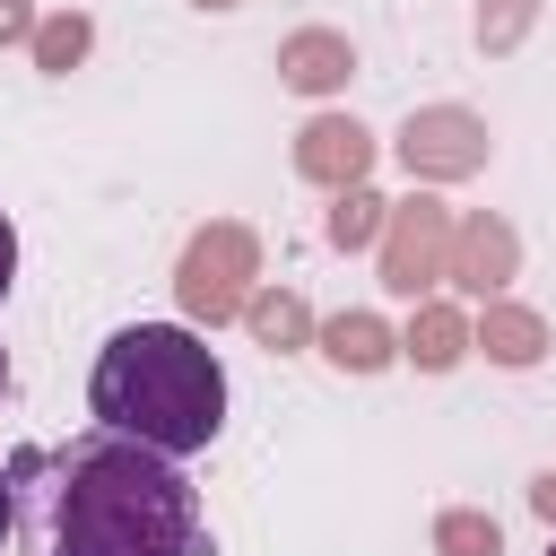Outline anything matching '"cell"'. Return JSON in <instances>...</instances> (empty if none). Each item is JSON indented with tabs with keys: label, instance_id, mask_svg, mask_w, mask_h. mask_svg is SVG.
I'll list each match as a JSON object with an SVG mask.
<instances>
[{
	"label": "cell",
	"instance_id": "obj_19",
	"mask_svg": "<svg viewBox=\"0 0 556 556\" xmlns=\"http://www.w3.org/2000/svg\"><path fill=\"white\" fill-rule=\"evenodd\" d=\"M530 504H539V513L556 521V469H539V486H530Z\"/></svg>",
	"mask_w": 556,
	"mask_h": 556
},
{
	"label": "cell",
	"instance_id": "obj_16",
	"mask_svg": "<svg viewBox=\"0 0 556 556\" xmlns=\"http://www.w3.org/2000/svg\"><path fill=\"white\" fill-rule=\"evenodd\" d=\"M539 26V0H478V52H513Z\"/></svg>",
	"mask_w": 556,
	"mask_h": 556
},
{
	"label": "cell",
	"instance_id": "obj_8",
	"mask_svg": "<svg viewBox=\"0 0 556 556\" xmlns=\"http://www.w3.org/2000/svg\"><path fill=\"white\" fill-rule=\"evenodd\" d=\"M356 78V43L339 35V26H295L287 43H278V87H295V96H339Z\"/></svg>",
	"mask_w": 556,
	"mask_h": 556
},
{
	"label": "cell",
	"instance_id": "obj_17",
	"mask_svg": "<svg viewBox=\"0 0 556 556\" xmlns=\"http://www.w3.org/2000/svg\"><path fill=\"white\" fill-rule=\"evenodd\" d=\"M35 35V9L26 0H0V43H26Z\"/></svg>",
	"mask_w": 556,
	"mask_h": 556
},
{
	"label": "cell",
	"instance_id": "obj_21",
	"mask_svg": "<svg viewBox=\"0 0 556 556\" xmlns=\"http://www.w3.org/2000/svg\"><path fill=\"white\" fill-rule=\"evenodd\" d=\"M191 9H243V0H191Z\"/></svg>",
	"mask_w": 556,
	"mask_h": 556
},
{
	"label": "cell",
	"instance_id": "obj_11",
	"mask_svg": "<svg viewBox=\"0 0 556 556\" xmlns=\"http://www.w3.org/2000/svg\"><path fill=\"white\" fill-rule=\"evenodd\" d=\"M400 356H408L417 374H452V365L469 356V321H460L452 304H417V321L400 330Z\"/></svg>",
	"mask_w": 556,
	"mask_h": 556
},
{
	"label": "cell",
	"instance_id": "obj_2",
	"mask_svg": "<svg viewBox=\"0 0 556 556\" xmlns=\"http://www.w3.org/2000/svg\"><path fill=\"white\" fill-rule=\"evenodd\" d=\"M87 408H96V426L182 460V452H208L226 426V365L182 321H130L104 339V356L87 374Z\"/></svg>",
	"mask_w": 556,
	"mask_h": 556
},
{
	"label": "cell",
	"instance_id": "obj_15",
	"mask_svg": "<svg viewBox=\"0 0 556 556\" xmlns=\"http://www.w3.org/2000/svg\"><path fill=\"white\" fill-rule=\"evenodd\" d=\"M434 556H504V530H495V513H478V504H452V513H434Z\"/></svg>",
	"mask_w": 556,
	"mask_h": 556
},
{
	"label": "cell",
	"instance_id": "obj_7",
	"mask_svg": "<svg viewBox=\"0 0 556 556\" xmlns=\"http://www.w3.org/2000/svg\"><path fill=\"white\" fill-rule=\"evenodd\" d=\"M365 165H374V130H365L356 113H313V122L295 130V174H304V182L348 191V182H365Z\"/></svg>",
	"mask_w": 556,
	"mask_h": 556
},
{
	"label": "cell",
	"instance_id": "obj_13",
	"mask_svg": "<svg viewBox=\"0 0 556 556\" xmlns=\"http://www.w3.org/2000/svg\"><path fill=\"white\" fill-rule=\"evenodd\" d=\"M26 52H35V70H52V78H70L87 52H96V26H87V9H52V17H35V35H26Z\"/></svg>",
	"mask_w": 556,
	"mask_h": 556
},
{
	"label": "cell",
	"instance_id": "obj_14",
	"mask_svg": "<svg viewBox=\"0 0 556 556\" xmlns=\"http://www.w3.org/2000/svg\"><path fill=\"white\" fill-rule=\"evenodd\" d=\"M382 217H391V200H382V191H365V182H348V191L330 200L321 235H330V252H365V243L382 235Z\"/></svg>",
	"mask_w": 556,
	"mask_h": 556
},
{
	"label": "cell",
	"instance_id": "obj_9",
	"mask_svg": "<svg viewBox=\"0 0 556 556\" xmlns=\"http://www.w3.org/2000/svg\"><path fill=\"white\" fill-rule=\"evenodd\" d=\"M469 348H478L486 365H513V374H521V365H539V356H547V321H539L530 304L486 295V313L469 321Z\"/></svg>",
	"mask_w": 556,
	"mask_h": 556
},
{
	"label": "cell",
	"instance_id": "obj_12",
	"mask_svg": "<svg viewBox=\"0 0 556 556\" xmlns=\"http://www.w3.org/2000/svg\"><path fill=\"white\" fill-rule=\"evenodd\" d=\"M243 330H252L261 348H304V339H313V313H304L295 287H252V295H243Z\"/></svg>",
	"mask_w": 556,
	"mask_h": 556
},
{
	"label": "cell",
	"instance_id": "obj_5",
	"mask_svg": "<svg viewBox=\"0 0 556 556\" xmlns=\"http://www.w3.org/2000/svg\"><path fill=\"white\" fill-rule=\"evenodd\" d=\"M391 148H400V165H408L417 182H469V174L486 165V122H478L469 104H417Z\"/></svg>",
	"mask_w": 556,
	"mask_h": 556
},
{
	"label": "cell",
	"instance_id": "obj_10",
	"mask_svg": "<svg viewBox=\"0 0 556 556\" xmlns=\"http://www.w3.org/2000/svg\"><path fill=\"white\" fill-rule=\"evenodd\" d=\"M313 339H321V356H330L339 374H382V365L400 356V330H391L382 313H330Z\"/></svg>",
	"mask_w": 556,
	"mask_h": 556
},
{
	"label": "cell",
	"instance_id": "obj_3",
	"mask_svg": "<svg viewBox=\"0 0 556 556\" xmlns=\"http://www.w3.org/2000/svg\"><path fill=\"white\" fill-rule=\"evenodd\" d=\"M252 278H261V243H252V226H235V217H208L191 243H182V261H174V295H182V313L191 321H243V295H252Z\"/></svg>",
	"mask_w": 556,
	"mask_h": 556
},
{
	"label": "cell",
	"instance_id": "obj_1",
	"mask_svg": "<svg viewBox=\"0 0 556 556\" xmlns=\"http://www.w3.org/2000/svg\"><path fill=\"white\" fill-rule=\"evenodd\" d=\"M52 486H43V556H208L200 539V495L191 478L96 426L61 452H26Z\"/></svg>",
	"mask_w": 556,
	"mask_h": 556
},
{
	"label": "cell",
	"instance_id": "obj_18",
	"mask_svg": "<svg viewBox=\"0 0 556 556\" xmlns=\"http://www.w3.org/2000/svg\"><path fill=\"white\" fill-rule=\"evenodd\" d=\"M9 278H17V235H9V217H0V295H9Z\"/></svg>",
	"mask_w": 556,
	"mask_h": 556
},
{
	"label": "cell",
	"instance_id": "obj_22",
	"mask_svg": "<svg viewBox=\"0 0 556 556\" xmlns=\"http://www.w3.org/2000/svg\"><path fill=\"white\" fill-rule=\"evenodd\" d=\"M0 391H9V356H0Z\"/></svg>",
	"mask_w": 556,
	"mask_h": 556
},
{
	"label": "cell",
	"instance_id": "obj_20",
	"mask_svg": "<svg viewBox=\"0 0 556 556\" xmlns=\"http://www.w3.org/2000/svg\"><path fill=\"white\" fill-rule=\"evenodd\" d=\"M9 513H17V495H9V469H0V539H9Z\"/></svg>",
	"mask_w": 556,
	"mask_h": 556
},
{
	"label": "cell",
	"instance_id": "obj_23",
	"mask_svg": "<svg viewBox=\"0 0 556 556\" xmlns=\"http://www.w3.org/2000/svg\"><path fill=\"white\" fill-rule=\"evenodd\" d=\"M547 556H556V547H547Z\"/></svg>",
	"mask_w": 556,
	"mask_h": 556
},
{
	"label": "cell",
	"instance_id": "obj_4",
	"mask_svg": "<svg viewBox=\"0 0 556 556\" xmlns=\"http://www.w3.org/2000/svg\"><path fill=\"white\" fill-rule=\"evenodd\" d=\"M382 287L391 295H426V287H443V252H452V208L434 200V191H417V200H391V217H382Z\"/></svg>",
	"mask_w": 556,
	"mask_h": 556
},
{
	"label": "cell",
	"instance_id": "obj_6",
	"mask_svg": "<svg viewBox=\"0 0 556 556\" xmlns=\"http://www.w3.org/2000/svg\"><path fill=\"white\" fill-rule=\"evenodd\" d=\"M513 269H521V235L495 217V208H469V217H452V252H443V278L460 287V295H504L513 287Z\"/></svg>",
	"mask_w": 556,
	"mask_h": 556
}]
</instances>
